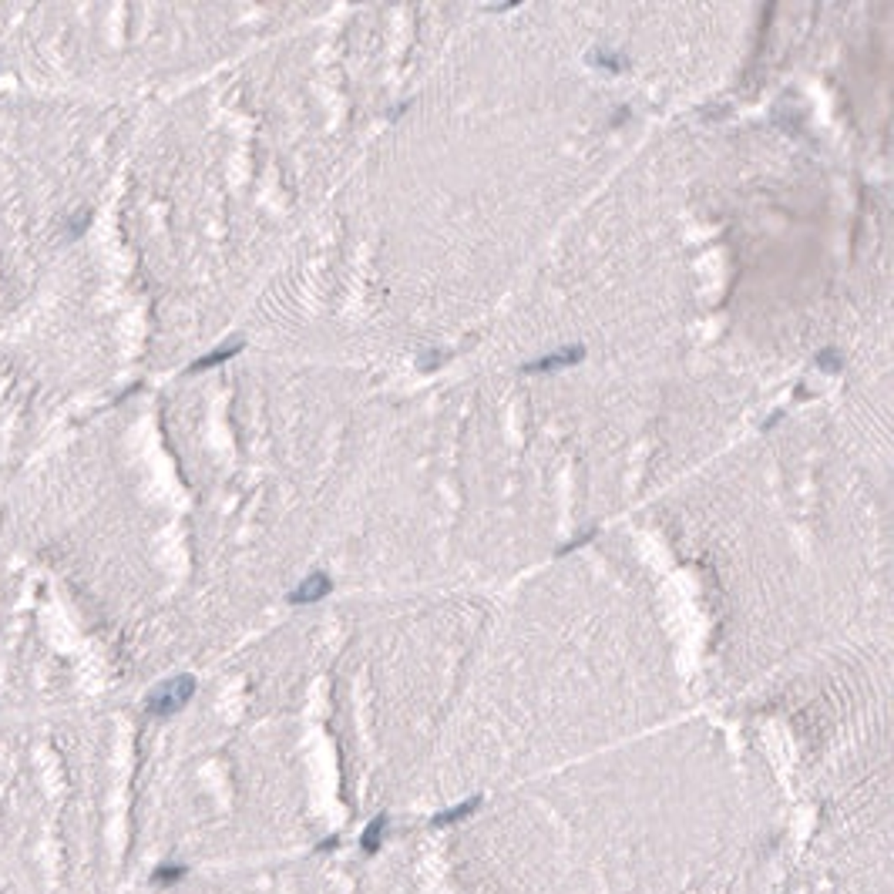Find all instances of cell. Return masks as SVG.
I'll return each instance as SVG.
<instances>
[{
    "label": "cell",
    "instance_id": "cell-1",
    "mask_svg": "<svg viewBox=\"0 0 894 894\" xmlns=\"http://www.w3.org/2000/svg\"><path fill=\"white\" fill-rule=\"evenodd\" d=\"M192 692H195V679L192 676H175V679H169V683H162V686H155L148 692L145 706H148L152 716H172V713H179L192 699Z\"/></svg>",
    "mask_w": 894,
    "mask_h": 894
},
{
    "label": "cell",
    "instance_id": "cell-2",
    "mask_svg": "<svg viewBox=\"0 0 894 894\" xmlns=\"http://www.w3.org/2000/svg\"><path fill=\"white\" fill-rule=\"evenodd\" d=\"M578 360H585V347H561V350H555V354L524 363L522 370L524 373H552V370H561V367H572V363H578Z\"/></svg>",
    "mask_w": 894,
    "mask_h": 894
},
{
    "label": "cell",
    "instance_id": "cell-3",
    "mask_svg": "<svg viewBox=\"0 0 894 894\" xmlns=\"http://www.w3.org/2000/svg\"><path fill=\"white\" fill-rule=\"evenodd\" d=\"M330 589H333V582H330V578H326L323 572H313L309 578H306V582H300V585H296V592L289 595V602H293V606H303V602H320V599H323V595H326Z\"/></svg>",
    "mask_w": 894,
    "mask_h": 894
},
{
    "label": "cell",
    "instance_id": "cell-4",
    "mask_svg": "<svg viewBox=\"0 0 894 894\" xmlns=\"http://www.w3.org/2000/svg\"><path fill=\"white\" fill-rule=\"evenodd\" d=\"M239 350H242V340H229V343L216 347L212 354L199 356V360H192V363H188V373H199V370H209V367H219V363H225V360H232Z\"/></svg>",
    "mask_w": 894,
    "mask_h": 894
},
{
    "label": "cell",
    "instance_id": "cell-5",
    "mask_svg": "<svg viewBox=\"0 0 894 894\" xmlns=\"http://www.w3.org/2000/svg\"><path fill=\"white\" fill-rule=\"evenodd\" d=\"M186 874V867H179V864H165L162 871H155V884H172V881H179V877Z\"/></svg>",
    "mask_w": 894,
    "mask_h": 894
},
{
    "label": "cell",
    "instance_id": "cell-6",
    "mask_svg": "<svg viewBox=\"0 0 894 894\" xmlns=\"http://www.w3.org/2000/svg\"><path fill=\"white\" fill-rule=\"evenodd\" d=\"M384 824H387V820L380 817V820H373V824L367 827V837H363V841H367V851H377V844H380V841H377V834L384 830Z\"/></svg>",
    "mask_w": 894,
    "mask_h": 894
},
{
    "label": "cell",
    "instance_id": "cell-7",
    "mask_svg": "<svg viewBox=\"0 0 894 894\" xmlns=\"http://www.w3.org/2000/svg\"><path fill=\"white\" fill-rule=\"evenodd\" d=\"M817 367H820V370H830V373H834V370H841V360H837V354H834V350H824V354H820V360H817Z\"/></svg>",
    "mask_w": 894,
    "mask_h": 894
},
{
    "label": "cell",
    "instance_id": "cell-8",
    "mask_svg": "<svg viewBox=\"0 0 894 894\" xmlns=\"http://www.w3.org/2000/svg\"><path fill=\"white\" fill-rule=\"evenodd\" d=\"M592 535H595V531H585V535H578L575 541H568V545H561V548H558V555H568L572 548H578V545H585V541H589Z\"/></svg>",
    "mask_w": 894,
    "mask_h": 894
}]
</instances>
